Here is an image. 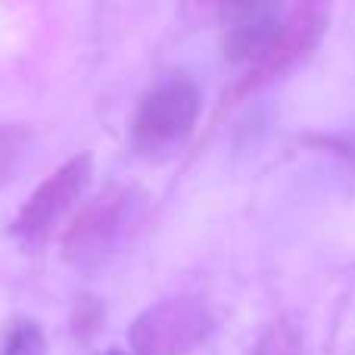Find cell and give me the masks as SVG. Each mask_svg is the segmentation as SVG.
<instances>
[{
	"instance_id": "5b68a950",
	"label": "cell",
	"mask_w": 355,
	"mask_h": 355,
	"mask_svg": "<svg viewBox=\"0 0 355 355\" xmlns=\"http://www.w3.org/2000/svg\"><path fill=\"white\" fill-rule=\"evenodd\" d=\"M131 215L128 190H106L94 202H87L78 212L75 225L66 234V256L75 265H100L125 231V221Z\"/></svg>"
},
{
	"instance_id": "3957f363",
	"label": "cell",
	"mask_w": 355,
	"mask_h": 355,
	"mask_svg": "<svg viewBox=\"0 0 355 355\" xmlns=\"http://www.w3.org/2000/svg\"><path fill=\"white\" fill-rule=\"evenodd\" d=\"M212 334V318L196 300H166L137 315L128 331L131 355H190Z\"/></svg>"
},
{
	"instance_id": "ba28073f",
	"label": "cell",
	"mask_w": 355,
	"mask_h": 355,
	"mask_svg": "<svg viewBox=\"0 0 355 355\" xmlns=\"http://www.w3.org/2000/svg\"><path fill=\"white\" fill-rule=\"evenodd\" d=\"M256 355H302L300 327L287 324V321H281V324L268 327V334L259 340Z\"/></svg>"
},
{
	"instance_id": "52a82bcc",
	"label": "cell",
	"mask_w": 355,
	"mask_h": 355,
	"mask_svg": "<svg viewBox=\"0 0 355 355\" xmlns=\"http://www.w3.org/2000/svg\"><path fill=\"white\" fill-rule=\"evenodd\" d=\"M0 355H47V340L35 321H19L6 334Z\"/></svg>"
},
{
	"instance_id": "9c48e42d",
	"label": "cell",
	"mask_w": 355,
	"mask_h": 355,
	"mask_svg": "<svg viewBox=\"0 0 355 355\" xmlns=\"http://www.w3.org/2000/svg\"><path fill=\"white\" fill-rule=\"evenodd\" d=\"M106 355H125V352H119V349H110V352H106Z\"/></svg>"
},
{
	"instance_id": "277c9868",
	"label": "cell",
	"mask_w": 355,
	"mask_h": 355,
	"mask_svg": "<svg viewBox=\"0 0 355 355\" xmlns=\"http://www.w3.org/2000/svg\"><path fill=\"white\" fill-rule=\"evenodd\" d=\"M225 28V56L250 69L268 50L284 19V0H193Z\"/></svg>"
},
{
	"instance_id": "6da1fadb",
	"label": "cell",
	"mask_w": 355,
	"mask_h": 355,
	"mask_svg": "<svg viewBox=\"0 0 355 355\" xmlns=\"http://www.w3.org/2000/svg\"><path fill=\"white\" fill-rule=\"evenodd\" d=\"M200 87L187 75H168L144 94L131 122V141L141 153H166L193 131L200 116Z\"/></svg>"
},
{
	"instance_id": "8992f818",
	"label": "cell",
	"mask_w": 355,
	"mask_h": 355,
	"mask_svg": "<svg viewBox=\"0 0 355 355\" xmlns=\"http://www.w3.org/2000/svg\"><path fill=\"white\" fill-rule=\"evenodd\" d=\"M91 184V156L81 153L69 159L62 168H56L41 187L31 193V200L22 206L12 231L25 240H41L50 234V227L81 200V193Z\"/></svg>"
},
{
	"instance_id": "7a4b0ae2",
	"label": "cell",
	"mask_w": 355,
	"mask_h": 355,
	"mask_svg": "<svg viewBox=\"0 0 355 355\" xmlns=\"http://www.w3.org/2000/svg\"><path fill=\"white\" fill-rule=\"evenodd\" d=\"M327 19H331V6L327 0H293L284 10L281 28L271 37L268 50L246 69L243 81L237 85L234 94H250L265 87L268 81L281 78L287 69H293L300 60H306L315 47H318L321 35L327 31Z\"/></svg>"
}]
</instances>
